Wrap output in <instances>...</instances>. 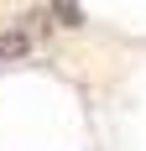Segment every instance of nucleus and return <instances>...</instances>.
<instances>
[{"label":"nucleus","instance_id":"nucleus-2","mask_svg":"<svg viewBox=\"0 0 146 151\" xmlns=\"http://www.w3.org/2000/svg\"><path fill=\"white\" fill-rule=\"evenodd\" d=\"M52 21H58V26H84L78 0H52Z\"/></svg>","mask_w":146,"mask_h":151},{"label":"nucleus","instance_id":"nucleus-1","mask_svg":"<svg viewBox=\"0 0 146 151\" xmlns=\"http://www.w3.org/2000/svg\"><path fill=\"white\" fill-rule=\"evenodd\" d=\"M31 52V31L11 26V31H0V63H16V58H26Z\"/></svg>","mask_w":146,"mask_h":151}]
</instances>
